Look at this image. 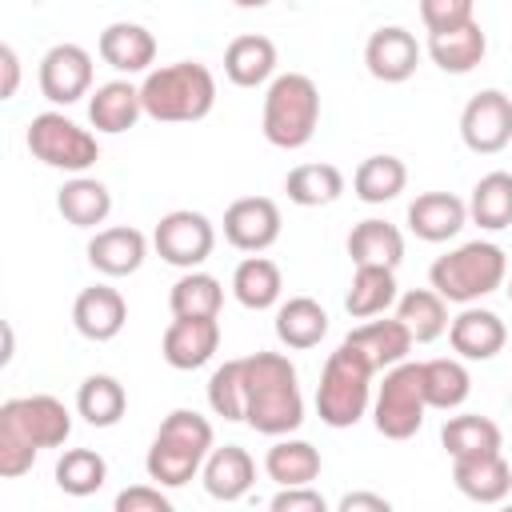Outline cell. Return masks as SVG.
Segmentation results:
<instances>
[{"instance_id":"3957f363","label":"cell","mask_w":512,"mask_h":512,"mask_svg":"<svg viewBox=\"0 0 512 512\" xmlns=\"http://www.w3.org/2000/svg\"><path fill=\"white\" fill-rule=\"evenodd\" d=\"M144 116L160 124H196L216 108V76L200 60H176L144 72L140 80Z\"/></svg>"},{"instance_id":"8992f818","label":"cell","mask_w":512,"mask_h":512,"mask_svg":"<svg viewBox=\"0 0 512 512\" xmlns=\"http://www.w3.org/2000/svg\"><path fill=\"white\" fill-rule=\"evenodd\" d=\"M508 280V256L492 240H468L428 268V284L448 300V304H476L504 288Z\"/></svg>"},{"instance_id":"7bdbcfd3","label":"cell","mask_w":512,"mask_h":512,"mask_svg":"<svg viewBox=\"0 0 512 512\" xmlns=\"http://www.w3.org/2000/svg\"><path fill=\"white\" fill-rule=\"evenodd\" d=\"M472 12H476V0H420V20H424L428 36L476 20Z\"/></svg>"},{"instance_id":"d6a6232c","label":"cell","mask_w":512,"mask_h":512,"mask_svg":"<svg viewBox=\"0 0 512 512\" xmlns=\"http://www.w3.org/2000/svg\"><path fill=\"white\" fill-rule=\"evenodd\" d=\"M324 460H320V448L308 444V440H296V436H276V444L268 448L264 456V472L268 480H276L280 488H292V484H312L320 476Z\"/></svg>"},{"instance_id":"7402d4cb","label":"cell","mask_w":512,"mask_h":512,"mask_svg":"<svg viewBox=\"0 0 512 512\" xmlns=\"http://www.w3.org/2000/svg\"><path fill=\"white\" fill-rule=\"evenodd\" d=\"M464 224H468V204L460 196H452V192H420L408 204V228H412L416 240L444 244Z\"/></svg>"},{"instance_id":"bcb514c9","label":"cell","mask_w":512,"mask_h":512,"mask_svg":"<svg viewBox=\"0 0 512 512\" xmlns=\"http://www.w3.org/2000/svg\"><path fill=\"white\" fill-rule=\"evenodd\" d=\"M336 508H340V512H388L392 500L380 496V492H348V496H340Z\"/></svg>"},{"instance_id":"f546056e","label":"cell","mask_w":512,"mask_h":512,"mask_svg":"<svg viewBox=\"0 0 512 512\" xmlns=\"http://www.w3.org/2000/svg\"><path fill=\"white\" fill-rule=\"evenodd\" d=\"M280 292H284V276L276 268V260L260 256V252H248L236 272H232V296L248 308V312H264V308H276L280 304Z\"/></svg>"},{"instance_id":"b9f144b4","label":"cell","mask_w":512,"mask_h":512,"mask_svg":"<svg viewBox=\"0 0 512 512\" xmlns=\"http://www.w3.org/2000/svg\"><path fill=\"white\" fill-rule=\"evenodd\" d=\"M208 408L224 420H244V360H224L208 376Z\"/></svg>"},{"instance_id":"30bf717a","label":"cell","mask_w":512,"mask_h":512,"mask_svg":"<svg viewBox=\"0 0 512 512\" xmlns=\"http://www.w3.org/2000/svg\"><path fill=\"white\" fill-rule=\"evenodd\" d=\"M152 248L160 252L164 264L172 268H200L212 248H216V228L204 212H192V208H176L168 216H160L156 232H152Z\"/></svg>"},{"instance_id":"7a4b0ae2","label":"cell","mask_w":512,"mask_h":512,"mask_svg":"<svg viewBox=\"0 0 512 512\" xmlns=\"http://www.w3.org/2000/svg\"><path fill=\"white\" fill-rule=\"evenodd\" d=\"M244 424L260 436H288L304 424L296 364L284 352L244 356Z\"/></svg>"},{"instance_id":"7c38bea8","label":"cell","mask_w":512,"mask_h":512,"mask_svg":"<svg viewBox=\"0 0 512 512\" xmlns=\"http://www.w3.org/2000/svg\"><path fill=\"white\" fill-rule=\"evenodd\" d=\"M92 52L80 44H52L40 56V92L52 104H76L84 96H92Z\"/></svg>"},{"instance_id":"2e32d148","label":"cell","mask_w":512,"mask_h":512,"mask_svg":"<svg viewBox=\"0 0 512 512\" xmlns=\"http://www.w3.org/2000/svg\"><path fill=\"white\" fill-rule=\"evenodd\" d=\"M72 324H76V332H80L84 340L108 344V340H116V336L124 332V324H128V304H124V296H120L112 284H92V288H84V292L76 296V304H72Z\"/></svg>"},{"instance_id":"1f68e13d","label":"cell","mask_w":512,"mask_h":512,"mask_svg":"<svg viewBox=\"0 0 512 512\" xmlns=\"http://www.w3.org/2000/svg\"><path fill=\"white\" fill-rule=\"evenodd\" d=\"M440 444L452 460H468V456H488V452H500L504 444V432L496 420L488 416H476V412H464V416H448L444 428H440Z\"/></svg>"},{"instance_id":"277c9868","label":"cell","mask_w":512,"mask_h":512,"mask_svg":"<svg viewBox=\"0 0 512 512\" xmlns=\"http://www.w3.org/2000/svg\"><path fill=\"white\" fill-rule=\"evenodd\" d=\"M212 448H216V436H212L208 416H200L192 408H172L152 436V448L144 456V472L160 488H184L204 468V456Z\"/></svg>"},{"instance_id":"d6986e66","label":"cell","mask_w":512,"mask_h":512,"mask_svg":"<svg viewBox=\"0 0 512 512\" xmlns=\"http://www.w3.org/2000/svg\"><path fill=\"white\" fill-rule=\"evenodd\" d=\"M96 52H100V60H104L108 68H116V72H128V76L152 72L156 36H152L144 24H136V20H116V24H108V28L100 32Z\"/></svg>"},{"instance_id":"484cf974","label":"cell","mask_w":512,"mask_h":512,"mask_svg":"<svg viewBox=\"0 0 512 512\" xmlns=\"http://www.w3.org/2000/svg\"><path fill=\"white\" fill-rule=\"evenodd\" d=\"M484 52H488V36H484V28H480L476 20L428 36V56H432V64H436L440 72H448V76L472 72V68L484 60Z\"/></svg>"},{"instance_id":"836d02e7","label":"cell","mask_w":512,"mask_h":512,"mask_svg":"<svg viewBox=\"0 0 512 512\" xmlns=\"http://www.w3.org/2000/svg\"><path fill=\"white\" fill-rule=\"evenodd\" d=\"M396 316L404 320V328L412 332L416 344H432L448 332V300L436 288H408L404 296H396Z\"/></svg>"},{"instance_id":"5bb4252c","label":"cell","mask_w":512,"mask_h":512,"mask_svg":"<svg viewBox=\"0 0 512 512\" xmlns=\"http://www.w3.org/2000/svg\"><path fill=\"white\" fill-rule=\"evenodd\" d=\"M220 348V324L216 316H172L160 340V356L176 372H196L204 368Z\"/></svg>"},{"instance_id":"681fc988","label":"cell","mask_w":512,"mask_h":512,"mask_svg":"<svg viewBox=\"0 0 512 512\" xmlns=\"http://www.w3.org/2000/svg\"><path fill=\"white\" fill-rule=\"evenodd\" d=\"M504 292H508V300H512V272H508V280H504Z\"/></svg>"},{"instance_id":"f6af8a7d","label":"cell","mask_w":512,"mask_h":512,"mask_svg":"<svg viewBox=\"0 0 512 512\" xmlns=\"http://www.w3.org/2000/svg\"><path fill=\"white\" fill-rule=\"evenodd\" d=\"M272 512H324L328 500L312 488V484H292V488H280L272 500H268Z\"/></svg>"},{"instance_id":"44dd1931","label":"cell","mask_w":512,"mask_h":512,"mask_svg":"<svg viewBox=\"0 0 512 512\" xmlns=\"http://www.w3.org/2000/svg\"><path fill=\"white\" fill-rule=\"evenodd\" d=\"M148 256V236L132 224H116V228H100L88 240V264L100 276H132Z\"/></svg>"},{"instance_id":"9a60e30c","label":"cell","mask_w":512,"mask_h":512,"mask_svg":"<svg viewBox=\"0 0 512 512\" xmlns=\"http://www.w3.org/2000/svg\"><path fill=\"white\" fill-rule=\"evenodd\" d=\"M416 64H420V44H416V36H412L408 28H400V24L376 28V32L368 36V44H364V68H368L376 80H384V84H404V80L416 72Z\"/></svg>"},{"instance_id":"d590c367","label":"cell","mask_w":512,"mask_h":512,"mask_svg":"<svg viewBox=\"0 0 512 512\" xmlns=\"http://www.w3.org/2000/svg\"><path fill=\"white\" fill-rule=\"evenodd\" d=\"M404 184H408V168L400 156H388V152L360 160V168L352 172V192L364 204H388L404 192Z\"/></svg>"},{"instance_id":"ab89813d","label":"cell","mask_w":512,"mask_h":512,"mask_svg":"<svg viewBox=\"0 0 512 512\" xmlns=\"http://www.w3.org/2000/svg\"><path fill=\"white\" fill-rule=\"evenodd\" d=\"M220 304H224L220 280L212 272H200V268H188L168 292L172 316H220Z\"/></svg>"},{"instance_id":"f1b7e54d","label":"cell","mask_w":512,"mask_h":512,"mask_svg":"<svg viewBox=\"0 0 512 512\" xmlns=\"http://www.w3.org/2000/svg\"><path fill=\"white\" fill-rule=\"evenodd\" d=\"M328 336V312L312 296H288L276 304V340L284 348H316Z\"/></svg>"},{"instance_id":"83f0119b","label":"cell","mask_w":512,"mask_h":512,"mask_svg":"<svg viewBox=\"0 0 512 512\" xmlns=\"http://www.w3.org/2000/svg\"><path fill=\"white\" fill-rule=\"evenodd\" d=\"M396 268L384 264H356L352 284L344 292V308L352 320H372L396 304Z\"/></svg>"},{"instance_id":"52a82bcc","label":"cell","mask_w":512,"mask_h":512,"mask_svg":"<svg viewBox=\"0 0 512 512\" xmlns=\"http://www.w3.org/2000/svg\"><path fill=\"white\" fill-rule=\"evenodd\" d=\"M372 364L352 352L348 344H340L336 352H328L324 368H320V384H316V412L328 428H352L360 424V416L372 404Z\"/></svg>"},{"instance_id":"ac0fdd59","label":"cell","mask_w":512,"mask_h":512,"mask_svg":"<svg viewBox=\"0 0 512 512\" xmlns=\"http://www.w3.org/2000/svg\"><path fill=\"white\" fill-rule=\"evenodd\" d=\"M200 480H204V492L220 504H236L248 496V488L256 484V460L248 456V448L240 444H224V448H212L204 456V468H200Z\"/></svg>"},{"instance_id":"d4e9b609","label":"cell","mask_w":512,"mask_h":512,"mask_svg":"<svg viewBox=\"0 0 512 512\" xmlns=\"http://www.w3.org/2000/svg\"><path fill=\"white\" fill-rule=\"evenodd\" d=\"M224 76L236 88H260L276 76V44L260 32H244L224 48Z\"/></svg>"},{"instance_id":"7dc6e473","label":"cell","mask_w":512,"mask_h":512,"mask_svg":"<svg viewBox=\"0 0 512 512\" xmlns=\"http://www.w3.org/2000/svg\"><path fill=\"white\" fill-rule=\"evenodd\" d=\"M0 68H4V88H0V96L12 100V96H16V84H20V56H16L12 44L0 48Z\"/></svg>"},{"instance_id":"74e56055","label":"cell","mask_w":512,"mask_h":512,"mask_svg":"<svg viewBox=\"0 0 512 512\" xmlns=\"http://www.w3.org/2000/svg\"><path fill=\"white\" fill-rule=\"evenodd\" d=\"M424 368V396H428V408H440V412H452L468 400L472 392V376L464 368L460 356H436V360H420Z\"/></svg>"},{"instance_id":"8d00e7d4","label":"cell","mask_w":512,"mask_h":512,"mask_svg":"<svg viewBox=\"0 0 512 512\" xmlns=\"http://www.w3.org/2000/svg\"><path fill=\"white\" fill-rule=\"evenodd\" d=\"M284 192L300 208H324L344 196V172L336 164H296L284 176Z\"/></svg>"},{"instance_id":"f35d334b","label":"cell","mask_w":512,"mask_h":512,"mask_svg":"<svg viewBox=\"0 0 512 512\" xmlns=\"http://www.w3.org/2000/svg\"><path fill=\"white\" fill-rule=\"evenodd\" d=\"M468 220L488 232H500L512 224V172H488L476 180L468 196Z\"/></svg>"},{"instance_id":"e0dca14e","label":"cell","mask_w":512,"mask_h":512,"mask_svg":"<svg viewBox=\"0 0 512 512\" xmlns=\"http://www.w3.org/2000/svg\"><path fill=\"white\" fill-rule=\"evenodd\" d=\"M508 340L504 320L492 308L480 304H464L460 316L448 320V344L460 360H492Z\"/></svg>"},{"instance_id":"60d3db41","label":"cell","mask_w":512,"mask_h":512,"mask_svg":"<svg viewBox=\"0 0 512 512\" xmlns=\"http://www.w3.org/2000/svg\"><path fill=\"white\" fill-rule=\"evenodd\" d=\"M108 480V460L96 448H68L56 460V488L68 496H92Z\"/></svg>"},{"instance_id":"ba28073f","label":"cell","mask_w":512,"mask_h":512,"mask_svg":"<svg viewBox=\"0 0 512 512\" xmlns=\"http://www.w3.org/2000/svg\"><path fill=\"white\" fill-rule=\"evenodd\" d=\"M428 412V396H424V368L420 360H400L384 372L376 396H372V424L380 436L388 440H408L420 432Z\"/></svg>"},{"instance_id":"5b68a950","label":"cell","mask_w":512,"mask_h":512,"mask_svg":"<svg viewBox=\"0 0 512 512\" xmlns=\"http://www.w3.org/2000/svg\"><path fill=\"white\" fill-rule=\"evenodd\" d=\"M320 124V88L312 76L304 72H280L268 80L264 92V112H260V128L264 140L272 148L296 152L316 136Z\"/></svg>"},{"instance_id":"4fadbf2b","label":"cell","mask_w":512,"mask_h":512,"mask_svg":"<svg viewBox=\"0 0 512 512\" xmlns=\"http://www.w3.org/2000/svg\"><path fill=\"white\" fill-rule=\"evenodd\" d=\"M280 208L268 196H240L224 208V240L240 252H268L280 240Z\"/></svg>"},{"instance_id":"ffe728a7","label":"cell","mask_w":512,"mask_h":512,"mask_svg":"<svg viewBox=\"0 0 512 512\" xmlns=\"http://www.w3.org/2000/svg\"><path fill=\"white\" fill-rule=\"evenodd\" d=\"M340 344H348L352 352H360V356L372 364V372H388L392 364L408 360V352H412L416 340H412V332L404 328V320L392 316V320H368V324L352 328Z\"/></svg>"},{"instance_id":"c3c4849f","label":"cell","mask_w":512,"mask_h":512,"mask_svg":"<svg viewBox=\"0 0 512 512\" xmlns=\"http://www.w3.org/2000/svg\"><path fill=\"white\" fill-rule=\"evenodd\" d=\"M236 8H264V4H272V0H232Z\"/></svg>"},{"instance_id":"cb8c5ba5","label":"cell","mask_w":512,"mask_h":512,"mask_svg":"<svg viewBox=\"0 0 512 512\" xmlns=\"http://www.w3.org/2000/svg\"><path fill=\"white\" fill-rule=\"evenodd\" d=\"M452 480H456V488L468 500H476V504H500L512 492V464L500 452L452 460Z\"/></svg>"},{"instance_id":"9c48e42d","label":"cell","mask_w":512,"mask_h":512,"mask_svg":"<svg viewBox=\"0 0 512 512\" xmlns=\"http://www.w3.org/2000/svg\"><path fill=\"white\" fill-rule=\"evenodd\" d=\"M28 152L48 164V168H60V172H88L96 160H100V144L88 128H80L76 120H68L64 112H40L32 116L28 124Z\"/></svg>"},{"instance_id":"603a6c76","label":"cell","mask_w":512,"mask_h":512,"mask_svg":"<svg viewBox=\"0 0 512 512\" xmlns=\"http://www.w3.org/2000/svg\"><path fill=\"white\" fill-rule=\"evenodd\" d=\"M140 116H144V100H140V84H132V80L96 84V92L88 96V120L96 132L120 136V132L136 128Z\"/></svg>"},{"instance_id":"e575fe53","label":"cell","mask_w":512,"mask_h":512,"mask_svg":"<svg viewBox=\"0 0 512 512\" xmlns=\"http://www.w3.org/2000/svg\"><path fill=\"white\" fill-rule=\"evenodd\" d=\"M124 408H128V392H124V384H120L116 376H108V372H92V376H84V384L76 388V412H80L84 424H92V428H112V424H120Z\"/></svg>"},{"instance_id":"ee69618b","label":"cell","mask_w":512,"mask_h":512,"mask_svg":"<svg viewBox=\"0 0 512 512\" xmlns=\"http://www.w3.org/2000/svg\"><path fill=\"white\" fill-rule=\"evenodd\" d=\"M116 512H172V500L160 492V484H132L116 496Z\"/></svg>"},{"instance_id":"8fae6325","label":"cell","mask_w":512,"mask_h":512,"mask_svg":"<svg viewBox=\"0 0 512 512\" xmlns=\"http://www.w3.org/2000/svg\"><path fill=\"white\" fill-rule=\"evenodd\" d=\"M460 140L476 156H496L512 144V96L500 88L476 92L460 112Z\"/></svg>"},{"instance_id":"6da1fadb","label":"cell","mask_w":512,"mask_h":512,"mask_svg":"<svg viewBox=\"0 0 512 512\" xmlns=\"http://www.w3.org/2000/svg\"><path fill=\"white\" fill-rule=\"evenodd\" d=\"M72 436V412L64 400L36 392L0 404V476L16 480L36 464L40 448H60Z\"/></svg>"},{"instance_id":"4316f807","label":"cell","mask_w":512,"mask_h":512,"mask_svg":"<svg viewBox=\"0 0 512 512\" xmlns=\"http://www.w3.org/2000/svg\"><path fill=\"white\" fill-rule=\"evenodd\" d=\"M56 212H60L72 228H96V224H104L108 212H112V192H108L104 180L80 172V176H72V180L60 184V192H56Z\"/></svg>"},{"instance_id":"4dcf8cb0","label":"cell","mask_w":512,"mask_h":512,"mask_svg":"<svg viewBox=\"0 0 512 512\" xmlns=\"http://www.w3.org/2000/svg\"><path fill=\"white\" fill-rule=\"evenodd\" d=\"M348 256L352 264H384V268H400L404 260V232L380 216L360 220L348 232Z\"/></svg>"}]
</instances>
